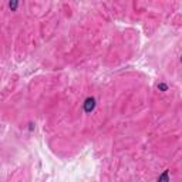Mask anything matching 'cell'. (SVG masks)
I'll list each match as a JSON object with an SVG mask.
<instances>
[{
  "label": "cell",
  "instance_id": "1",
  "mask_svg": "<svg viewBox=\"0 0 182 182\" xmlns=\"http://www.w3.org/2000/svg\"><path fill=\"white\" fill-rule=\"evenodd\" d=\"M94 107H95V98L88 97L87 100H85V103H84V110H85V112H91V111L94 110Z\"/></svg>",
  "mask_w": 182,
  "mask_h": 182
},
{
  "label": "cell",
  "instance_id": "2",
  "mask_svg": "<svg viewBox=\"0 0 182 182\" xmlns=\"http://www.w3.org/2000/svg\"><path fill=\"white\" fill-rule=\"evenodd\" d=\"M17 4H19V0H10V9H12V10H16V9H17Z\"/></svg>",
  "mask_w": 182,
  "mask_h": 182
},
{
  "label": "cell",
  "instance_id": "3",
  "mask_svg": "<svg viewBox=\"0 0 182 182\" xmlns=\"http://www.w3.org/2000/svg\"><path fill=\"white\" fill-rule=\"evenodd\" d=\"M162 179H165V181H168V179H169L168 171H165V172H164V175H161L159 178H158V181H162Z\"/></svg>",
  "mask_w": 182,
  "mask_h": 182
}]
</instances>
